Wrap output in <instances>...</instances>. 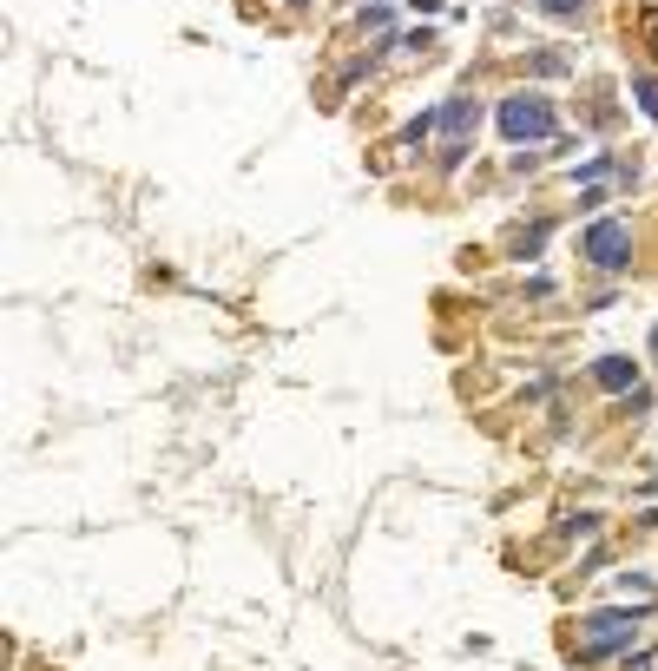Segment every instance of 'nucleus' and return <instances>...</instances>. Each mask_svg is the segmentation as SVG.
<instances>
[{
  "label": "nucleus",
  "instance_id": "nucleus-7",
  "mask_svg": "<svg viewBox=\"0 0 658 671\" xmlns=\"http://www.w3.org/2000/svg\"><path fill=\"white\" fill-rule=\"evenodd\" d=\"M540 244H547V224H527V231L514 237V250H520V257H533V250H540Z\"/></svg>",
  "mask_w": 658,
  "mask_h": 671
},
{
  "label": "nucleus",
  "instance_id": "nucleus-5",
  "mask_svg": "<svg viewBox=\"0 0 658 671\" xmlns=\"http://www.w3.org/2000/svg\"><path fill=\"white\" fill-rule=\"evenodd\" d=\"M593 382L612 395H639V369H632V356H599L593 362Z\"/></svg>",
  "mask_w": 658,
  "mask_h": 671
},
{
  "label": "nucleus",
  "instance_id": "nucleus-2",
  "mask_svg": "<svg viewBox=\"0 0 658 671\" xmlns=\"http://www.w3.org/2000/svg\"><path fill=\"white\" fill-rule=\"evenodd\" d=\"M580 250H586V264H599V270H626L632 264V231L619 218H599V224H586Z\"/></svg>",
  "mask_w": 658,
  "mask_h": 671
},
{
  "label": "nucleus",
  "instance_id": "nucleus-4",
  "mask_svg": "<svg viewBox=\"0 0 658 671\" xmlns=\"http://www.w3.org/2000/svg\"><path fill=\"white\" fill-rule=\"evenodd\" d=\"M435 125L448 132V165H455V158H461V139H468L474 125H481V106H474V99H455V106H441V112H435Z\"/></svg>",
  "mask_w": 658,
  "mask_h": 671
},
{
  "label": "nucleus",
  "instance_id": "nucleus-1",
  "mask_svg": "<svg viewBox=\"0 0 658 671\" xmlns=\"http://www.w3.org/2000/svg\"><path fill=\"white\" fill-rule=\"evenodd\" d=\"M501 139H514V145H527V139H547L553 132V106L540 93H514V99H501Z\"/></svg>",
  "mask_w": 658,
  "mask_h": 671
},
{
  "label": "nucleus",
  "instance_id": "nucleus-9",
  "mask_svg": "<svg viewBox=\"0 0 658 671\" xmlns=\"http://www.w3.org/2000/svg\"><path fill=\"white\" fill-rule=\"evenodd\" d=\"M652 349H658V329H652Z\"/></svg>",
  "mask_w": 658,
  "mask_h": 671
},
{
  "label": "nucleus",
  "instance_id": "nucleus-3",
  "mask_svg": "<svg viewBox=\"0 0 658 671\" xmlns=\"http://www.w3.org/2000/svg\"><path fill=\"white\" fill-rule=\"evenodd\" d=\"M612 652H632V619H586L580 625V652L573 658H612Z\"/></svg>",
  "mask_w": 658,
  "mask_h": 671
},
{
  "label": "nucleus",
  "instance_id": "nucleus-6",
  "mask_svg": "<svg viewBox=\"0 0 658 671\" xmlns=\"http://www.w3.org/2000/svg\"><path fill=\"white\" fill-rule=\"evenodd\" d=\"M632 93H639V106L658 119V79H652V73H632Z\"/></svg>",
  "mask_w": 658,
  "mask_h": 671
},
{
  "label": "nucleus",
  "instance_id": "nucleus-8",
  "mask_svg": "<svg viewBox=\"0 0 658 671\" xmlns=\"http://www.w3.org/2000/svg\"><path fill=\"white\" fill-rule=\"evenodd\" d=\"M540 7H547L553 20H580L586 14V0H540Z\"/></svg>",
  "mask_w": 658,
  "mask_h": 671
}]
</instances>
